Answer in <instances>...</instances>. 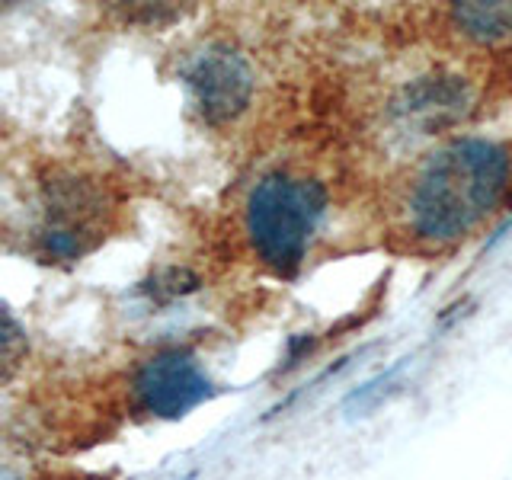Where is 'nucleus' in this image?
<instances>
[{"mask_svg": "<svg viewBox=\"0 0 512 480\" xmlns=\"http://www.w3.org/2000/svg\"><path fill=\"white\" fill-rule=\"evenodd\" d=\"M132 410L148 420H183L215 397V381L186 346H164L141 359L128 381Z\"/></svg>", "mask_w": 512, "mask_h": 480, "instance_id": "20e7f679", "label": "nucleus"}, {"mask_svg": "<svg viewBox=\"0 0 512 480\" xmlns=\"http://www.w3.org/2000/svg\"><path fill=\"white\" fill-rule=\"evenodd\" d=\"M448 20L464 39L480 45L512 36V4H458L448 13Z\"/></svg>", "mask_w": 512, "mask_h": 480, "instance_id": "0eeeda50", "label": "nucleus"}, {"mask_svg": "<svg viewBox=\"0 0 512 480\" xmlns=\"http://www.w3.org/2000/svg\"><path fill=\"white\" fill-rule=\"evenodd\" d=\"M471 93L461 77L452 74H429L404 90L397 100V112L407 125L420 128V132H442V128L455 125L464 112H468Z\"/></svg>", "mask_w": 512, "mask_h": 480, "instance_id": "423d86ee", "label": "nucleus"}, {"mask_svg": "<svg viewBox=\"0 0 512 480\" xmlns=\"http://www.w3.org/2000/svg\"><path fill=\"white\" fill-rule=\"evenodd\" d=\"M180 84L192 112L205 125H231L250 109L256 96V74L250 61L231 45H205L183 61Z\"/></svg>", "mask_w": 512, "mask_h": 480, "instance_id": "39448f33", "label": "nucleus"}, {"mask_svg": "<svg viewBox=\"0 0 512 480\" xmlns=\"http://www.w3.org/2000/svg\"><path fill=\"white\" fill-rule=\"evenodd\" d=\"M512 186V148L496 138H452L416 170L404 221L416 244L452 247L484 224Z\"/></svg>", "mask_w": 512, "mask_h": 480, "instance_id": "f257e3e1", "label": "nucleus"}, {"mask_svg": "<svg viewBox=\"0 0 512 480\" xmlns=\"http://www.w3.org/2000/svg\"><path fill=\"white\" fill-rule=\"evenodd\" d=\"M327 186L295 170H269L247 189L244 224L247 247L272 276L292 279L314 247L327 218Z\"/></svg>", "mask_w": 512, "mask_h": 480, "instance_id": "f03ea898", "label": "nucleus"}, {"mask_svg": "<svg viewBox=\"0 0 512 480\" xmlns=\"http://www.w3.org/2000/svg\"><path fill=\"white\" fill-rule=\"evenodd\" d=\"M112 202L109 189L87 173L55 170L39 186V208L32 244L45 263H74L87 256L109 231Z\"/></svg>", "mask_w": 512, "mask_h": 480, "instance_id": "7ed1b4c3", "label": "nucleus"}]
</instances>
